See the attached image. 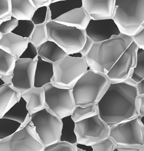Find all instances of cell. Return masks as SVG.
Returning a JSON list of instances; mask_svg holds the SVG:
<instances>
[{
	"label": "cell",
	"instance_id": "cell-1",
	"mask_svg": "<svg viewBox=\"0 0 144 151\" xmlns=\"http://www.w3.org/2000/svg\"><path fill=\"white\" fill-rule=\"evenodd\" d=\"M138 95V83L131 78L122 83H112L97 104L100 118L111 126L140 116L135 104Z\"/></svg>",
	"mask_w": 144,
	"mask_h": 151
},
{
	"label": "cell",
	"instance_id": "cell-2",
	"mask_svg": "<svg viewBox=\"0 0 144 151\" xmlns=\"http://www.w3.org/2000/svg\"><path fill=\"white\" fill-rule=\"evenodd\" d=\"M133 41V37L121 34L108 40L94 43L85 57L89 68L107 74Z\"/></svg>",
	"mask_w": 144,
	"mask_h": 151
},
{
	"label": "cell",
	"instance_id": "cell-3",
	"mask_svg": "<svg viewBox=\"0 0 144 151\" xmlns=\"http://www.w3.org/2000/svg\"><path fill=\"white\" fill-rule=\"evenodd\" d=\"M111 83L106 74L95 72L89 69L72 89L76 106H88L97 104Z\"/></svg>",
	"mask_w": 144,
	"mask_h": 151
},
{
	"label": "cell",
	"instance_id": "cell-4",
	"mask_svg": "<svg viewBox=\"0 0 144 151\" xmlns=\"http://www.w3.org/2000/svg\"><path fill=\"white\" fill-rule=\"evenodd\" d=\"M112 19L121 34L135 37L144 29V0L116 1Z\"/></svg>",
	"mask_w": 144,
	"mask_h": 151
},
{
	"label": "cell",
	"instance_id": "cell-5",
	"mask_svg": "<svg viewBox=\"0 0 144 151\" xmlns=\"http://www.w3.org/2000/svg\"><path fill=\"white\" fill-rule=\"evenodd\" d=\"M54 76L50 83L61 88L73 89L89 68L85 57L68 55L53 64Z\"/></svg>",
	"mask_w": 144,
	"mask_h": 151
},
{
	"label": "cell",
	"instance_id": "cell-6",
	"mask_svg": "<svg viewBox=\"0 0 144 151\" xmlns=\"http://www.w3.org/2000/svg\"><path fill=\"white\" fill-rule=\"evenodd\" d=\"M48 40L54 41L68 55L78 54L87 40L86 31L52 20L46 24Z\"/></svg>",
	"mask_w": 144,
	"mask_h": 151
},
{
	"label": "cell",
	"instance_id": "cell-7",
	"mask_svg": "<svg viewBox=\"0 0 144 151\" xmlns=\"http://www.w3.org/2000/svg\"><path fill=\"white\" fill-rule=\"evenodd\" d=\"M30 119L45 147L60 142L63 123L48 107L32 114Z\"/></svg>",
	"mask_w": 144,
	"mask_h": 151
},
{
	"label": "cell",
	"instance_id": "cell-8",
	"mask_svg": "<svg viewBox=\"0 0 144 151\" xmlns=\"http://www.w3.org/2000/svg\"><path fill=\"white\" fill-rule=\"evenodd\" d=\"M45 147L31 119L14 134L0 140V151H43Z\"/></svg>",
	"mask_w": 144,
	"mask_h": 151
},
{
	"label": "cell",
	"instance_id": "cell-9",
	"mask_svg": "<svg viewBox=\"0 0 144 151\" xmlns=\"http://www.w3.org/2000/svg\"><path fill=\"white\" fill-rule=\"evenodd\" d=\"M110 128L99 114L76 123L78 144L92 146L109 137Z\"/></svg>",
	"mask_w": 144,
	"mask_h": 151
},
{
	"label": "cell",
	"instance_id": "cell-10",
	"mask_svg": "<svg viewBox=\"0 0 144 151\" xmlns=\"http://www.w3.org/2000/svg\"><path fill=\"white\" fill-rule=\"evenodd\" d=\"M43 88L48 107L55 116L62 119L72 114L76 107L72 89L59 88L50 83Z\"/></svg>",
	"mask_w": 144,
	"mask_h": 151
},
{
	"label": "cell",
	"instance_id": "cell-11",
	"mask_svg": "<svg viewBox=\"0 0 144 151\" xmlns=\"http://www.w3.org/2000/svg\"><path fill=\"white\" fill-rule=\"evenodd\" d=\"M139 116L126 122L109 126V137L117 146L131 144L144 145V126Z\"/></svg>",
	"mask_w": 144,
	"mask_h": 151
},
{
	"label": "cell",
	"instance_id": "cell-12",
	"mask_svg": "<svg viewBox=\"0 0 144 151\" xmlns=\"http://www.w3.org/2000/svg\"><path fill=\"white\" fill-rule=\"evenodd\" d=\"M139 49L133 41L120 57L107 75L112 83H122L131 78L137 66L138 52Z\"/></svg>",
	"mask_w": 144,
	"mask_h": 151
},
{
	"label": "cell",
	"instance_id": "cell-13",
	"mask_svg": "<svg viewBox=\"0 0 144 151\" xmlns=\"http://www.w3.org/2000/svg\"><path fill=\"white\" fill-rule=\"evenodd\" d=\"M36 61L31 59H17L11 85L20 94L34 87Z\"/></svg>",
	"mask_w": 144,
	"mask_h": 151
},
{
	"label": "cell",
	"instance_id": "cell-14",
	"mask_svg": "<svg viewBox=\"0 0 144 151\" xmlns=\"http://www.w3.org/2000/svg\"><path fill=\"white\" fill-rule=\"evenodd\" d=\"M87 36L94 43L111 39L121 34L118 26L113 19L94 20L91 19L86 29Z\"/></svg>",
	"mask_w": 144,
	"mask_h": 151
},
{
	"label": "cell",
	"instance_id": "cell-15",
	"mask_svg": "<svg viewBox=\"0 0 144 151\" xmlns=\"http://www.w3.org/2000/svg\"><path fill=\"white\" fill-rule=\"evenodd\" d=\"M83 7L92 20L112 19L116 0H82Z\"/></svg>",
	"mask_w": 144,
	"mask_h": 151
},
{
	"label": "cell",
	"instance_id": "cell-16",
	"mask_svg": "<svg viewBox=\"0 0 144 151\" xmlns=\"http://www.w3.org/2000/svg\"><path fill=\"white\" fill-rule=\"evenodd\" d=\"M29 42L30 39H25L12 33L1 35L0 49L11 54L17 60L23 54Z\"/></svg>",
	"mask_w": 144,
	"mask_h": 151
},
{
	"label": "cell",
	"instance_id": "cell-17",
	"mask_svg": "<svg viewBox=\"0 0 144 151\" xmlns=\"http://www.w3.org/2000/svg\"><path fill=\"white\" fill-rule=\"evenodd\" d=\"M91 20L90 17L83 7L76 8L59 17L56 22L78 29L86 31Z\"/></svg>",
	"mask_w": 144,
	"mask_h": 151
},
{
	"label": "cell",
	"instance_id": "cell-18",
	"mask_svg": "<svg viewBox=\"0 0 144 151\" xmlns=\"http://www.w3.org/2000/svg\"><path fill=\"white\" fill-rule=\"evenodd\" d=\"M21 97L27 102V107L31 116L48 107L43 88L33 87L22 93Z\"/></svg>",
	"mask_w": 144,
	"mask_h": 151
},
{
	"label": "cell",
	"instance_id": "cell-19",
	"mask_svg": "<svg viewBox=\"0 0 144 151\" xmlns=\"http://www.w3.org/2000/svg\"><path fill=\"white\" fill-rule=\"evenodd\" d=\"M53 64L38 56L35 69L34 87L43 88L45 85L51 83L54 74Z\"/></svg>",
	"mask_w": 144,
	"mask_h": 151
},
{
	"label": "cell",
	"instance_id": "cell-20",
	"mask_svg": "<svg viewBox=\"0 0 144 151\" xmlns=\"http://www.w3.org/2000/svg\"><path fill=\"white\" fill-rule=\"evenodd\" d=\"M21 94L9 84L0 87V119L19 101Z\"/></svg>",
	"mask_w": 144,
	"mask_h": 151
},
{
	"label": "cell",
	"instance_id": "cell-21",
	"mask_svg": "<svg viewBox=\"0 0 144 151\" xmlns=\"http://www.w3.org/2000/svg\"><path fill=\"white\" fill-rule=\"evenodd\" d=\"M12 17L18 20H31L36 8L29 0H11Z\"/></svg>",
	"mask_w": 144,
	"mask_h": 151
},
{
	"label": "cell",
	"instance_id": "cell-22",
	"mask_svg": "<svg viewBox=\"0 0 144 151\" xmlns=\"http://www.w3.org/2000/svg\"><path fill=\"white\" fill-rule=\"evenodd\" d=\"M37 49L39 56L45 60L53 63L68 55L61 47L52 41H48Z\"/></svg>",
	"mask_w": 144,
	"mask_h": 151
},
{
	"label": "cell",
	"instance_id": "cell-23",
	"mask_svg": "<svg viewBox=\"0 0 144 151\" xmlns=\"http://www.w3.org/2000/svg\"><path fill=\"white\" fill-rule=\"evenodd\" d=\"M81 7L83 3L81 0H52V4L49 6L52 13V19L54 21L65 13Z\"/></svg>",
	"mask_w": 144,
	"mask_h": 151
},
{
	"label": "cell",
	"instance_id": "cell-24",
	"mask_svg": "<svg viewBox=\"0 0 144 151\" xmlns=\"http://www.w3.org/2000/svg\"><path fill=\"white\" fill-rule=\"evenodd\" d=\"M31 115L27 107V102L22 97L9 111L6 113L3 118L14 120L22 126L30 120Z\"/></svg>",
	"mask_w": 144,
	"mask_h": 151
},
{
	"label": "cell",
	"instance_id": "cell-25",
	"mask_svg": "<svg viewBox=\"0 0 144 151\" xmlns=\"http://www.w3.org/2000/svg\"><path fill=\"white\" fill-rule=\"evenodd\" d=\"M63 126L60 142H66L76 145L78 144L77 137L75 133L76 122L73 120L71 115L61 119Z\"/></svg>",
	"mask_w": 144,
	"mask_h": 151
},
{
	"label": "cell",
	"instance_id": "cell-26",
	"mask_svg": "<svg viewBox=\"0 0 144 151\" xmlns=\"http://www.w3.org/2000/svg\"><path fill=\"white\" fill-rule=\"evenodd\" d=\"M17 59L14 56L0 49V77L13 76Z\"/></svg>",
	"mask_w": 144,
	"mask_h": 151
},
{
	"label": "cell",
	"instance_id": "cell-27",
	"mask_svg": "<svg viewBox=\"0 0 144 151\" xmlns=\"http://www.w3.org/2000/svg\"><path fill=\"white\" fill-rule=\"evenodd\" d=\"M99 109L97 104L88 106H76L71 114V117L74 122H80L92 116L99 114Z\"/></svg>",
	"mask_w": 144,
	"mask_h": 151
},
{
	"label": "cell",
	"instance_id": "cell-28",
	"mask_svg": "<svg viewBox=\"0 0 144 151\" xmlns=\"http://www.w3.org/2000/svg\"><path fill=\"white\" fill-rule=\"evenodd\" d=\"M22 124L14 120L0 119V140L10 137L20 129Z\"/></svg>",
	"mask_w": 144,
	"mask_h": 151
},
{
	"label": "cell",
	"instance_id": "cell-29",
	"mask_svg": "<svg viewBox=\"0 0 144 151\" xmlns=\"http://www.w3.org/2000/svg\"><path fill=\"white\" fill-rule=\"evenodd\" d=\"M48 41V34L46 24L35 26L30 41L38 48Z\"/></svg>",
	"mask_w": 144,
	"mask_h": 151
},
{
	"label": "cell",
	"instance_id": "cell-30",
	"mask_svg": "<svg viewBox=\"0 0 144 151\" xmlns=\"http://www.w3.org/2000/svg\"><path fill=\"white\" fill-rule=\"evenodd\" d=\"M35 27L32 20H19L18 26L12 33L25 39H30Z\"/></svg>",
	"mask_w": 144,
	"mask_h": 151
},
{
	"label": "cell",
	"instance_id": "cell-31",
	"mask_svg": "<svg viewBox=\"0 0 144 151\" xmlns=\"http://www.w3.org/2000/svg\"><path fill=\"white\" fill-rule=\"evenodd\" d=\"M31 20L35 26L46 24L52 21V13L49 6H45L37 9Z\"/></svg>",
	"mask_w": 144,
	"mask_h": 151
},
{
	"label": "cell",
	"instance_id": "cell-32",
	"mask_svg": "<svg viewBox=\"0 0 144 151\" xmlns=\"http://www.w3.org/2000/svg\"><path fill=\"white\" fill-rule=\"evenodd\" d=\"M131 78L137 83L144 80V50L141 48L138 50L137 66Z\"/></svg>",
	"mask_w": 144,
	"mask_h": 151
},
{
	"label": "cell",
	"instance_id": "cell-33",
	"mask_svg": "<svg viewBox=\"0 0 144 151\" xmlns=\"http://www.w3.org/2000/svg\"><path fill=\"white\" fill-rule=\"evenodd\" d=\"M93 151H114L117 147L115 140L111 137L100 140L91 146Z\"/></svg>",
	"mask_w": 144,
	"mask_h": 151
},
{
	"label": "cell",
	"instance_id": "cell-34",
	"mask_svg": "<svg viewBox=\"0 0 144 151\" xmlns=\"http://www.w3.org/2000/svg\"><path fill=\"white\" fill-rule=\"evenodd\" d=\"M12 17L11 0L0 1V23L10 20Z\"/></svg>",
	"mask_w": 144,
	"mask_h": 151
},
{
	"label": "cell",
	"instance_id": "cell-35",
	"mask_svg": "<svg viewBox=\"0 0 144 151\" xmlns=\"http://www.w3.org/2000/svg\"><path fill=\"white\" fill-rule=\"evenodd\" d=\"M43 151H78V148L74 145L59 142L45 147Z\"/></svg>",
	"mask_w": 144,
	"mask_h": 151
},
{
	"label": "cell",
	"instance_id": "cell-36",
	"mask_svg": "<svg viewBox=\"0 0 144 151\" xmlns=\"http://www.w3.org/2000/svg\"><path fill=\"white\" fill-rule=\"evenodd\" d=\"M19 24V20L12 17L10 20L0 23V33L3 35L10 33L17 28Z\"/></svg>",
	"mask_w": 144,
	"mask_h": 151
},
{
	"label": "cell",
	"instance_id": "cell-37",
	"mask_svg": "<svg viewBox=\"0 0 144 151\" xmlns=\"http://www.w3.org/2000/svg\"><path fill=\"white\" fill-rule=\"evenodd\" d=\"M38 56L39 54L37 47L30 41L26 50L19 59H31L36 61Z\"/></svg>",
	"mask_w": 144,
	"mask_h": 151
},
{
	"label": "cell",
	"instance_id": "cell-38",
	"mask_svg": "<svg viewBox=\"0 0 144 151\" xmlns=\"http://www.w3.org/2000/svg\"><path fill=\"white\" fill-rule=\"evenodd\" d=\"M117 149L119 151H144V145L135 144L118 146Z\"/></svg>",
	"mask_w": 144,
	"mask_h": 151
},
{
	"label": "cell",
	"instance_id": "cell-39",
	"mask_svg": "<svg viewBox=\"0 0 144 151\" xmlns=\"http://www.w3.org/2000/svg\"><path fill=\"white\" fill-rule=\"evenodd\" d=\"M137 111L139 116H144V94L138 95L135 100Z\"/></svg>",
	"mask_w": 144,
	"mask_h": 151
},
{
	"label": "cell",
	"instance_id": "cell-40",
	"mask_svg": "<svg viewBox=\"0 0 144 151\" xmlns=\"http://www.w3.org/2000/svg\"><path fill=\"white\" fill-rule=\"evenodd\" d=\"M94 43V42H93V41L90 38L87 36V40H86V42L85 43V45L84 46L83 48H82V50L79 52V54L81 55V57L85 58L88 55V54H89L92 48Z\"/></svg>",
	"mask_w": 144,
	"mask_h": 151
},
{
	"label": "cell",
	"instance_id": "cell-41",
	"mask_svg": "<svg viewBox=\"0 0 144 151\" xmlns=\"http://www.w3.org/2000/svg\"><path fill=\"white\" fill-rule=\"evenodd\" d=\"M133 39L139 48L144 50V29L139 34L133 37Z\"/></svg>",
	"mask_w": 144,
	"mask_h": 151
},
{
	"label": "cell",
	"instance_id": "cell-42",
	"mask_svg": "<svg viewBox=\"0 0 144 151\" xmlns=\"http://www.w3.org/2000/svg\"><path fill=\"white\" fill-rule=\"evenodd\" d=\"M36 9L45 6H49L52 3V0H32Z\"/></svg>",
	"mask_w": 144,
	"mask_h": 151
},
{
	"label": "cell",
	"instance_id": "cell-43",
	"mask_svg": "<svg viewBox=\"0 0 144 151\" xmlns=\"http://www.w3.org/2000/svg\"><path fill=\"white\" fill-rule=\"evenodd\" d=\"M76 146L78 149L83 150L85 151H93V150L92 147L91 146H86L85 145L80 144H76Z\"/></svg>",
	"mask_w": 144,
	"mask_h": 151
},
{
	"label": "cell",
	"instance_id": "cell-44",
	"mask_svg": "<svg viewBox=\"0 0 144 151\" xmlns=\"http://www.w3.org/2000/svg\"><path fill=\"white\" fill-rule=\"evenodd\" d=\"M138 95L144 94V80L138 83Z\"/></svg>",
	"mask_w": 144,
	"mask_h": 151
},
{
	"label": "cell",
	"instance_id": "cell-45",
	"mask_svg": "<svg viewBox=\"0 0 144 151\" xmlns=\"http://www.w3.org/2000/svg\"><path fill=\"white\" fill-rule=\"evenodd\" d=\"M141 120H142V122L143 124V125L144 126V116L141 118Z\"/></svg>",
	"mask_w": 144,
	"mask_h": 151
},
{
	"label": "cell",
	"instance_id": "cell-46",
	"mask_svg": "<svg viewBox=\"0 0 144 151\" xmlns=\"http://www.w3.org/2000/svg\"><path fill=\"white\" fill-rule=\"evenodd\" d=\"M78 151H85L83 150L80 149H78Z\"/></svg>",
	"mask_w": 144,
	"mask_h": 151
},
{
	"label": "cell",
	"instance_id": "cell-47",
	"mask_svg": "<svg viewBox=\"0 0 144 151\" xmlns=\"http://www.w3.org/2000/svg\"><path fill=\"white\" fill-rule=\"evenodd\" d=\"M114 151H119L117 149H116L115 150H114Z\"/></svg>",
	"mask_w": 144,
	"mask_h": 151
}]
</instances>
